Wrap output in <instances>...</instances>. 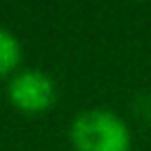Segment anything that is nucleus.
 Instances as JSON below:
<instances>
[{"instance_id": "obj_1", "label": "nucleus", "mask_w": 151, "mask_h": 151, "mask_svg": "<svg viewBox=\"0 0 151 151\" xmlns=\"http://www.w3.org/2000/svg\"><path fill=\"white\" fill-rule=\"evenodd\" d=\"M71 142L78 151H130V130L120 116L106 109H90L73 118Z\"/></svg>"}, {"instance_id": "obj_2", "label": "nucleus", "mask_w": 151, "mask_h": 151, "mask_svg": "<svg viewBox=\"0 0 151 151\" xmlns=\"http://www.w3.org/2000/svg\"><path fill=\"white\" fill-rule=\"evenodd\" d=\"M7 97L9 104L24 113H42L47 111L54 99H57V87L54 80L40 71V68H24L19 73L12 76L9 85H7Z\"/></svg>"}, {"instance_id": "obj_3", "label": "nucleus", "mask_w": 151, "mask_h": 151, "mask_svg": "<svg viewBox=\"0 0 151 151\" xmlns=\"http://www.w3.org/2000/svg\"><path fill=\"white\" fill-rule=\"evenodd\" d=\"M19 61H21V45H19V40L9 31L0 28V76L12 73L19 66Z\"/></svg>"}]
</instances>
